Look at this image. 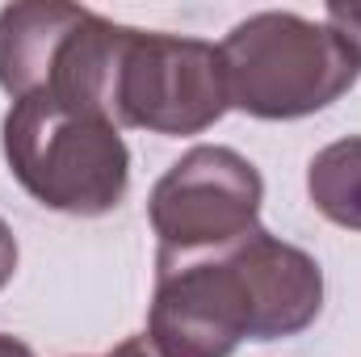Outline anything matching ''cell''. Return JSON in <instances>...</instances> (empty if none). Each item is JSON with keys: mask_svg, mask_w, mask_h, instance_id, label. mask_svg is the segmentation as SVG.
<instances>
[{"mask_svg": "<svg viewBox=\"0 0 361 357\" xmlns=\"http://www.w3.org/2000/svg\"><path fill=\"white\" fill-rule=\"evenodd\" d=\"M324 311L319 261L265 227L185 261H156L147 337L169 357H231L244 341H286Z\"/></svg>", "mask_w": 361, "mask_h": 357, "instance_id": "obj_1", "label": "cell"}, {"mask_svg": "<svg viewBox=\"0 0 361 357\" xmlns=\"http://www.w3.org/2000/svg\"><path fill=\"white\" fill-rule=\"evenodd\" d=\"M0 147L13 181L47 210L101 219L122 206L130 189V147L122 131L59 97L34 92L8 105Z\"/></svg>", "mask_w": 361, "mask_h": 357, "instance_id": "obj_2", "label": "cell"}, {"mask_svg": "<svg viewBox=\"0 0 361 357\" xmlns=\"http://www.w3.org/2000/svg\"><path fill=\"white\" fill-rule=\"evenodd\" d=\"M227 101L261 122H294L336 105L361 80V51L328 21L265 8L219 42Z\"/></svg>", "mask_w": 361, "mask_h": 357, "instance_id": "obj_3", "label": "cell"}, {"mask_svg": "<svg viewBox=\"0 0 361 357\" xmlns=\"http://www.w3.org/2000/svg\"><path fill=\"white\" fill-rule=\"evenodd\" d=\"M227 109V76L214 42L122 25L105 101L118 131L135 126L147 135H202Z\"/></svg>", "mask_w": 361, "mask_h": 357, "instance_id": "obj_4", "label": "cell"}, {"mask_svg": "<svg viewBox=\"0 0 361 357\" xmlns=\"http://www.w3.org/2000/svg\"><path fill=\"white\" fill-rule=\"evenodd\" d=\"M265 181L248 156L223 143H197L147 193V223L160 240L156 261L219 253L261 227Z\"/></svg>", "mask_w": 361, "mask_h": 357, "instance_id": "obj_5", "label": "cell"}, {"mask_svg": "<svg viewBox=\"0 0 361 357\" xmlns=\"http://www.w3.org/2000/svg\"><path fill=\"white\" fill-rule=\"evenodd\" d=\"M85 4L21 0L0 8V89L13 101L47 92L68 42L85 25Z\"/></svg>", "mask_w": 361, "mask_h": 357, "instance_id": "obj_6", "label": "cell"}, {"mask_svg": "<svg viewBox=\"0 0 361 357\" xmlns=\"http://www.w3.org/2000/svg\"><path fill=\"white\" fill-rule=\"evenodd\" d=\"M307 198L328 223L361 231V135L336 139L311 156Z\"/></svg>", "mask_w": 361, "mask_h": 357, "instance_id": "obj_7", "label": "cell"}, {"mask_svg": "<svg viewBox=\"0 0 361 357\" xmlns=\"http://www.w3.org/2000/svg\"><path fill=\"white\" fill-rule=\"evenodd\" d=\"M324 21H328L336 34H345V38L361 51V4H328V8H324Z\"/></svg>", "mask_w": 361, "mask_h": 357, "instance_id": "obj_8", "label": "cell"}, {"mask_svg": "<svg viewBox=\"0 0 361 357\" xmlns=\"http://www.w3.org/2000/svg\"><path fill=\"white\" fill-rule=\"evenodd\" d=\"M17 257H21V253H17V236H13L8 223L0 219V290L13 282V273H17Z\"/></svg>", "mask_w": 361, "mask_h": 357, "instance_id": "obj_9", "label": "cell"}, {"mask_svg": "<svg viewBox=\"0 0 361 357\" xmlns=\"http://www.w3.org/2000/svg\"><path fill=\"white\" fill-rule=\"evenodd\" d=\"M105 357H169V353H164L147 332H139V337H126L122 345H114Z\"/></svg>", "mask_w": 361, "mask_h": 357, "instance_id": "obj_10", "label": "cell"}, {"mask_svg": "<svg viewBox=\"0 0 361 357\" xmlns=\"http://www.w3.org/2000/svg\"><path fill=\"white\" fill-rule=\"evenodd\" d=\"M0 357H38L25 341H17V337H8V332H0Z\"/></svg>", "mask_w": 361, "mask_h": 357, "instance_id": "obj_11", "label": "cell"}]
</instances>
